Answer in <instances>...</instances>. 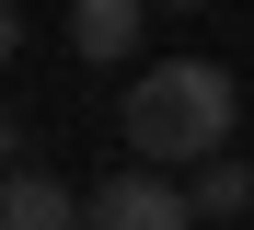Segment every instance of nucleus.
<instances>
[{
	"label": "nucleus",
	"instance_id": "f03ea898",
	"mask_svg": "<svg viewBox=\"0 0 254 230\" xmlns=\"http://www.w3.org/2000/svg\"><path fill=\"white\" fill-rule=\"evenodd\" d=\"M81 230H196V207L174 173H104L81 196Z\"/></svg>",
	"mask_w": 254,
	"mask_h": 230
},
{
	"label": "nucleus",
	"instance_id": "6e6552de",
	"mask_svg": "<svg viewBox=\"0 0 254 230\" xmlns=\"http://www.w3.org/2000/svg\"><path fill=\"white\" fill-rule=\"evenodd\" d=\"M162 12H208V0H162Z\"/></svg>",
	"mask_w": 254,
	"mask_h": 230
},
{
	"label": "nucleus",
	"instance_id": "0eeeda50",
	"mask_svg": "<svg viewBox=\"0 0 254 230\" xmlns=\"http://www.w3.org/2000/svg\"><path fill=\"white\" fill-rule=\"evenodd\" d=\"M12 46H23V12H12V0H0V69H12Z\"/></svg>",
	"mask_w": 254,
	"mask_h": 230
},
{
	"label": "nucleus",
	"instance_id": "20e7f679",
	"mask_svg": "<svg viewBox=\"0 0 254 230\" xmlns=\"http://www.w3.org/2000/svg\"><path fill=\"white\" fill-rule=\"evenodd\" d=\"M0 230H81V196L58 173H0Z\"/></svg>",
	"mask_w": 254,
	"mask_h": 230
},
{
	"label": "nucleus",
	"instance_id": "39448f33",
	"mask_svg": "<svg viewBox=\"0 0 254 230\" xmlns=\"http://www.w3.org/2000/svg\"><path fill=\"white\" fill-rule=\"evenodd\" d=\"M185 207H196V230H231L243 207H254V173L220 150V161H196V184H185Z\"/></svg>",
	"mask_w": 254,
	"mask_h": 230
},
{
	"label": "nucleus",
	"instance_id": "7ed1b4c3",
	"mask_svg": "<svg viewBox=\"0 0 254 230\" xmlns=\"http://www.w3.org/2000/svg\"><path fill=\"white\" fill-rule=\"evenodd\" d=\"M139 35H150V0H69V46H81L93 69H127Z\"/></svg>",
	"mask_w": 254,
	"mask_h": 230
},
{
	"label": "nucleus",
	"instance_id": "423d86ee",
	"mask_svg": "<svg viewBox=\"0 0 254 230\" xmlns=\"http://www.w3.org/2000/svg\"><path fill=\"white\" fill-rule=\"evenodd\" d=\"M12 161H23V115L0 104V173H12Z\"/></svg>",
	"mask_w": 254,
	"mask_h": 230
},
{
	"label": "nucleus",
	"instance_id": "f257e3e1",
	"mask_svg": "<svg viewBox=\"0 0 254 230\" xmlns=\"http://www.w3.org/2000/svg\"><path fill=\"white\" fill-rule=\"evenodd\" d=\"M231 115H243V81L220 58H162L150 81H127V150H139V173L220 161L231 150Z\"/></svg>",
	"mask_w": 254,
	"mask_h": 230
}]
</instances>
